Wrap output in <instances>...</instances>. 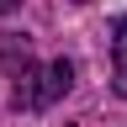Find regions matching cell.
<instances>
[{
  "mask_svg": "<svg viewBox=\"0 0 127 127\" xmlns=\"http://www.w3.org/2000/svg\"><path fill=\"white\" fill-rule=\"evenodd\" d=\"M111 85L117 95H127V16L111 21Z\"/></svg>",
  "mask_w": 127,
  "mask_h": 127,
  "instance_id": "cell-3",
  "label": "cell"
},
{
  "mask_svg": "<svg viewBox=\"0 0 127 127\" xmlns=\"http://www.w3.org/2000/svg\"><path fill=\"white\" fill-rule=\"evenodd\" d=\"M32 42H27V32H0V69H5L11 79H21V74H32Z\"/></svg>",
  "mask_w": 127,
  "mask_h": 127,
  "instance_id": "cell-2",
  "label": "cell"
},
{
  "mask_svg": "<svg viewBox=\"0 0 127 127\" xmlns=\"http://www.w3.org/2000/svg\"><path fill=\"white\" fill-rule=\"evenodd\" d=\"M74 85V64L69 58H53V64H32V74L16 79V111H48L53 101H64Z\"/></svg>",
  "mask_w": 127,
  "mask_h": 127,
  "instance_id": "cell-1",
  "label": "cell"
},
{
  "mask_svg": "<svg viewBox=\"0 0 127 127\" xmlns=\"http://www.w3.org/2000/svg\"><path fill=\"white\" fill-rule=\"evenodd\" d=\"M5 11H21V0H0V16H5Z\"/></svg>",
  "mask_w": 127,
  "mask_h": 127,
  "instance_id": "cell-4",
  "label": "cell"
}]
</instances>
